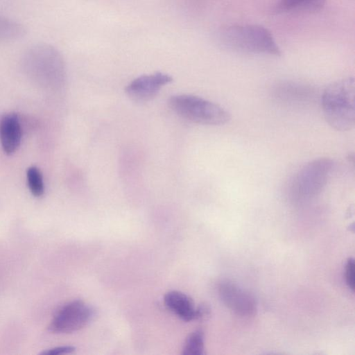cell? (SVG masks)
I'll return each instance as SVG.
<instances>
[{"label": "cell", "instance_id": "cell-15", "mask_svg": "<svg viewBox=\"0 0 355 355\" xmlns=\"http://www.w3.org/2000/svg\"><path fill=\"white\" fill-rule=\"evenodd\" d=\"M345 279L349 288L354 291L355 286V263L352 258H349L346 263Z\"/></svg>", "mask_w": 355, "mask_h": 355}, {"label": "cell", "instance_id": "cell-9", "mask_svg": "<svg viewBox=\"0 0 355 355\" xmlns=\"http://www.w3.org/2000/svg\"><path fill=\"white\" fill-rule=\"evenodd\" d=\"M21 128L18 116L10 113L5 115L0 123V141L4 152L13 153L19 146Z\"/></svg>", "mask_w": 355, "mask_h": 355}, {"label": "cell", "instance_id": "cell-4", "mask_svg": "<svg viewBox=\"0 0 355 355\" xmlns=\"http://www.w3.org/2000/svg\"><path fill=\"white\" fill-rule=\"evenodd\" d=\"M168 104L178 116L198 124L221 125L230 119V113L222 106L195 95H174Z\"/></svg>", "mask_w": 355, "mask_h": 355}, {"label": "cell", "instance_id": "cell-12", "mask_svg": "<svg viewBox=\"0 0 355 355\" xmlns=\"http://www.w3.org/2000/svg\"><path fill=\"white\" fill-rule=\"evenodd\" d=\"M27 33L21 23L0 15V42H12L23 38Z\"/></svg>", "mask_w": 355, "mask_h": 355}, {"label": "cell", "instance_id": "cell-14", "mask_svg": "<svg viewBox=\"0 0 355 355\" xmlns=\"http://www.w3.org/2000/svg\"><path fill=\"white\" fill-rule=\"evenodd\" d=\"M26 178L31 193L35 197L42 196L44 192V186L40 171L35 166H31L27 170Z\"/></svg>", "mask_w": 355, "mask_h": 355}, {"label": "cell", "instance_id": "cell-1", "mask_svg": "<svg viewBox=\"0 0 355 355\" xmlns=\"http://www.w3.org/2000/svg\"><path fill=\"white\" fill-rule=\"evenodd\" d=\"M216 38L223 48L237 53L274 56L282 54L272 33L260 25L226 26L216 32Z\"/></svg>", "mask_w": 355, "mask_h": 355}, {"label": "cell", "instance_id": "cell-7", "mask_svg": "<svg viewBox=\"0 0 355 355\" xmlns=\"http://www.w3.org/2000/svg\"><path fill=\"white\" fill-rule=\"evenodd\" d=\"M219 297L224 304L238 315L252 316L257 311L254 297L230 281L221 282L218 287Z\"/></svg>", "mask_w": 355, "mask_h": 355}, {"label": "cell", "instance_id": "cell-16", "mask_svg": "<svg viewBox=\"0 0 355 355\" xmlns=\"http://www.w3.org/2000/svg\"><path fill=\"white\" fill-rule=\"evenodd\" d=\"M76 348L73 346H60L47 349L42 352L40 354L43 355H59L64 354H70L74 352Z\"/></svg>", "mask_w": 355, "mask_h": 355}, {"label": "cell", "instance_id": "cell-13", "mask_svg": "<svg viewBox=\"0 0 355 355\" xmlns=\"http://www.w3.org/2000/svg\"><path fill=\"white\" fill-rule=\"evenodd\" d=\"M205 336L202 329H196L191 332L187 338L182 354L184 355H202L205 354Z\"/></svg>", "mask_w": 355, "mask_h": 355}, {"label": "cell", "instance_id": "cell-17", "mask_svg": "<svg viewBox=\"0 0 355 355\" xmlns=\"http://www.w3.org/2000/svg\"><path fill=\"white\" fill-rule=\"evenodd\" d=\"M211 309L208 304L202 303L196 307L195 320H205L209 317Z\"/></svg>", "mask_w": 355, "mask_h": 355}, {"label": "cell", "instance_id": "cell-2", "mask_svg": "<svg viewBox=\"0 0 355 355\" xmlns=\"http://www.w3.org/2000/svg\"><path fill=\"white\" fill-rule=\"evenodd\" d=\"M325 120L334 129L348 131L355 125V83L351 77L329 85L321 98Z\"/></svg>", "mask_w": 355, "mask_h": 355}, {"label": "cell", "instance_id": "cell-11", "mask_svg": "<svg viewBox=\"0 0 355 355\" xmlns=\"http://www.w3.org/2000/svg\"><path fill=\"white\" fill-rule=\"evenodd\" d=\"M327 0H277L278 12H315L324 6Z\"/></svg>", "mask_w": 355, "mask_h": 355}, {"label": "cell", "instance_id": "cell-5", "mask_svg": "<svg viewBox=\"0 0 355 355\" xmlns=\"http://www.w3.org/2000/svg\"><path fill=\"white\" fill-rule=\"evenodd\" d=\"M335 168L328 157L315 159L304 165L293 177L290 187L292 198L296 201L309 200L324 189Z\"/></svg>", "mask_w": 355, "mask_h": 355}, {"label": "cell", "instance_id": "cell-6", "mask_svg": "<svg viewBox=\"0 0 355 355\" xmlns=\"http://www.w3.org/2000/svg\"><path fill=\"white\" fill-rule=\"evenodd\" d=\"M94 315L95 311L91 306L75 300L58 309L48 329L55 334L73 333L85 327Z\"/></svg>", "mask_w": 355, "mask_h": 355}, {"label": "cell", "instance_id": "cell-10", "mask_svg": "<svg viewBox=\"0 0 355 355\" xmlns=\"http://www.w3.org/2000/svg\"><path fill=\"white\" fill-rule=\"evenodd\" d=\"M166 307L184 321L195 320L196 306L192 299L187 294L171 291L164 298Z\"/></svg>", "mask_w": 355, "mask_h": 355}, {"label": "cell", "instance_id": "cell-8", "mask_svg": "<svg viewBox=\"0 0 355 355\" xmlns=\"http://www.w3.org/2000/svg\"><path fill=\"white\" fill-rule=\"evenodd\" d=\"M173 80L171 76L162 72L140 76L132 80L125 87V93L138 102L148 101L154 98L162 87Z\"/></svg>", "mask_w": 355, "mask_h": 355}, {"label": "cell", "instance_id": "cell-3", "mask_svg": "<svg viewBox=\"0 0 355 355\" xmlns=\"http://www.w3.org/2000/svg\"><path fill=\"white\" fill-rule=\"evenodd\" d=\"M22 64L29 75L40 80L61 84L65 79L64 59L51 44L40 42L30 46L23 54Z\"/></svg>", "mask_w": 355, "mask_h": 355}]
</instances>
